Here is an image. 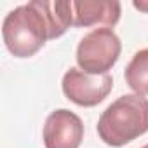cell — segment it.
<instances>
[{
    "label": "cell",
    "instance_id": "8992f818",
    "mask_svg": "<svg viewBox=\"0 0 148 148\" xmlns=\"http://www.w3.org/2000/svg\"><path fill=\"white\" fill-rule=\"evenodd\" d=\"M73 26L105 25L113 28L120 21L122 5L117 0H70Z\"/></svg>",
    "mask_w": 148,
    "mask_h": 148
},
{
    "label": "cell",
    "instance_id": "9c48e42d",
    "mask_svg": "<svg viewBox=\"0 0 148 148\" xmlns=\"http://www.w3.org/2000/svg\"><path fill=\"white\" fill-rule=\"evenodd\" d=\"M143 148H148V145H145V146H143Z\"/></svg>",
    "mask_w": 148,
    "mask_h": 148
},
{
    "label": "cell",
    "instance_id": "7a4b0ae2",
    "mask_svg": "<svg viewBox=\"0 0 148 148\" xmlns=\"http://www.w3.org/2000/svg\"><path fill=\"white\" fill-rule=\"evenodd\" d=\"M145 132H148V99L139 94L117 98L98 120V134L108 146H124Z\"/></svg>",
    "mask_w": 148,
    "mask_h": 148
},
{
    "label": "cell",
    "instance_id": "3957f363",
    "mask_svg": "<svg viewBox=\"0 0 148 148\" xmlns=\"http://www.w3.org/2000/svg\"><path fill=\"white\" fill-rule=\"evenodd\" d=\"M122 42L113 28L103 26L82 37L77 47V63L82 71L91 75L108 73L120 58Z\"/></svg>",
    "mask_w": 148,
    "mask_h": 148
},
{
    "label": "cell",
    "instance_id": "5b68a950",
    "mask_svg": "<svg viewBox=\"0 0 148 148\" xmlns=\"http://www.w3.org/2000/svg\"><path fill=\"white\" fill-rule=\"evenodd\" d=\"M42 138L45 148H80L84 139V124L77 113L59 108L45 119Z\"/></svg>",
    "mask_w": 148,
    "mask_h": 148
},
{
    "label": "cell",
    "instance_id": "6da1fadb",
    "mask_svg": "<svg viewBox=\"0 0 148 148\" xmlns=\"http://www.w3.org/2000/svg\"><path fill=\"white\" fill-rule=\"evenodd\" d=\"M71 26L63 0H33L12 9L2 23V37L14 58L37 54L47 40L64 35Z\"/></svg>",
    "mask_w": 148,
    "mask_h": 148
},
{
    "label": "cell",
    "instance_id": "ba28073f",
    "mask_svg": "<svg viewBox=\"0 0 148 148\" xmlns=\"http://www.w3.org/2000/svg\"><path fill=\"white\" fill-rule=\"evenodd\" d=\"M134 9L141 11V12H146L148 14V0H139V2H132Z\"/></svg>",
    "mask_w": 148,
    "mask_h": 148
},
{
    "label": "cell",
    "instance_id": "52a82bcc",
    "mask_svg": "<svg viewBox=\"0 0 148 148\" xmlns=\"http://www.w3.org/2000/svg\"><path fill=\"white\" fill-rule=\"evenodd\" d=\"M124 77L134 94L148 96V49H141L132 56Z\"/></svg>",
    "mask_w": 148,
    "mask_h": 148
},
{
    "label": "cell",
    "instance_id": "277c9868",
    "mask_svg": "<svg viewBox=\"0 0 148 148\" xmlns=\"http://www.w3.org/2000/svg\"><path fill=\"white\" fill-rule=\"evenodd\" d=\"M61 89L66 99L79 106L89 108L105 101V98L113 89V79L110 73L91 75L80 68H70L63 75Z\"/></svg>",
    "mask_w": 148,
    "mask_h": 148
}]
</instances>
